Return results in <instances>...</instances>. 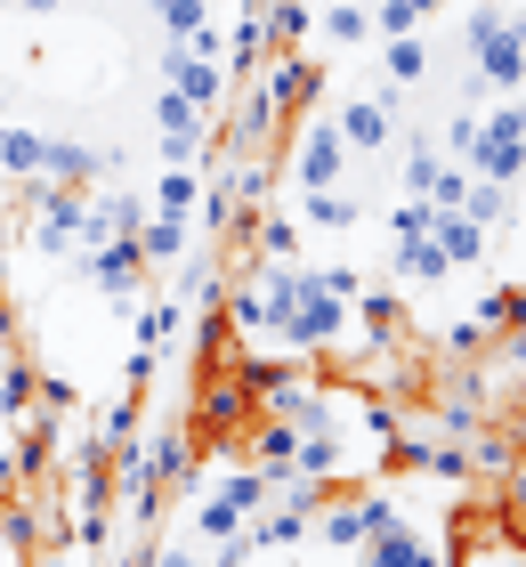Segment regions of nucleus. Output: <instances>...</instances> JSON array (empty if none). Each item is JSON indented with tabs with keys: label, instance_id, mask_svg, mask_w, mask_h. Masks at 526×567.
I'll use <instances>...</instances> for the list:
<instances>
[{
	"label": "nucleus",
	"instance_id": "nucleus-36",
	"mask_svg": "<svg viewBox=\"0 0 526 567\" xmlns=\"http://www.w3.org/2000/svg\"><path fill=\"white\" fill-rule=\"evenodd\" d=\"M138 567H203V559H195V544H187V527H178V535H163V544H154Z\"/></svg>",
	"mask_w": 526,
	"mask_h": 567
},
{
	"label": "nucleus",
	"instance_id": "nucleus-37",
	"mask_svg": "<svg viewBox=\"0 0 526 567\" xmlns=\"http://www.w3.org/2000/svg\"><path fill=\"white\" fill-rule=\"evenodd\" d=\"M316 276H324V292H332V300H357V292H364V268H349V260H324Z\"/></svg>",
	"mask_w": 526,
	"mask_h": 567
},
{
	"label": "nucleus",
	"instance_id": "nucleus-17",
	"mask_svg": "<svg viewBox=\"0 0 526 567\" xmlns=\"http://www.w3.org/2000/svg\"><path fill=\"white\" fill-rule=\"evenodd\" d=\"M430 244L445 251V268H478L486 251H494V236L470 212H430Z\"/></svg>",
	"mask_w": 526,
	"mask_h": 567
},
{
	"label": "nucleus",
	"instance_id": "nucleus-31",
	"mask_svg": "<svg viewBox=\"0 0 526 567\" xmlns=\"http://www.w3.org/2000/svg\"><path fill=\"white\" fill-rule=\"evenodd\" d=\"M470 317H478L494 341H503V332H518V324H526V284H494V292L470 308Z\"/></svg>",
	"mask_w": 526,
	"mask_h": 567
},
{
	"label": "nucleus",
	"instance_id": "nucleus-29",
	"mask_svg": "<svg viewBox=\"0 0 526 567\" xmlns=\"http://www.w3.org/2000/svg\"><path fill=\"white\" fill-rule=\"evenodd\" d=\"M219 317L235 341H268V300H259V284H235V292H219Z\"/></svg>",
	"mask_w": 526,
	"mask_h": 567
},
{
	"label": "nucleus",
	"instance_id": "nucleus-44",
	"mask_svg": "<svg viewBox=\"0 0 526 567\" xmlns=\"http://www.w3.org/2000/svg\"><path fill=\"white\" fill-rule=\"evenodd\" d=\"M17 9H33V17H58V9H65V0H17Z\"/></svg>",
	"mask_w": 526,
	"mask_h": 567
},
{
	"label": "nucleus",
	"instance_id": "nucleus-45",
	"mask_svg": "<svg viewBox=\"0 0 526 567\" xmlns=\"http://www.w3.org/2000/svg\"><path fill=\"white\" fill-rule=\"evenodd\" d=\"M405 9H413V17H437V9H445V0H405Z\"/></svg>",
	"mask_w": 526,
	"mask_h": 567
},
{
	"label": "nucleus",
	"instance_id": "nucleus-1",
	"mask_svg": "<svg viewBox=\"0 0 526 567\" xmlns=\"http://www.w3.org/2000/svg\"><path fill=\"white\" fill-rule=\"evenodd\" d=\"M462 49H470V82L478 90H494V97L526 90V17H503V0H470Z\"/></svg>",
	"mask_w": 526,
	"mask_h": 567
},
{
	"label": "nucleus",
	"instance_id": "nucleus-52",
	"mask_svg": "<svg viewBox=\"0 0 526 567\" xmlns=\"http://www.w3.org/2000/svg\"><path fill=\"white\" fill-rule=\"evenodd\" d=\"M0 559H9V551H0Z\"/></svg>",
	"mask_w": 526,
	"mask_h": 567
},
{
	"label": "nucleus",
	"instance_id": "nucleus-19",
	"mask_svg": "<svg viewBox=\"0 0 526 567\" xmlns=\"http://www.w3.org/2000/svg\"><path fill=\"white\" fill-rule=\"evenodd\" d=\"M300 236H308V227H300L292 212H251V219H244L251 260H308V251H300Z\"/></svg>",
	"mask_w": 526,
	"mask_h": 567
},
{
	"label": "nucleus",
	"instance_id": "nucleus-42",
	"mask_svg": "<svg viewBox=\"0 0 526 567\" xmlns=\"http://www.w3.org/2000/svg\"><path fill=\"white\" fill-rule=\"evenodd\" d=\"M17 486H24V478H17V454L0 446V495H17Z\"/></svg>",
	"mask_w": 526,
	"mask_h": 567
},
{
	"label": "nucleus",
	"instance_id": "nucleus-49",
	"mask_svg": "<svg viewBox=\"0 0 526 567\" xmlns=\"http://www.w3.org/2000/svg\"><path fill=\"white\" fill-rule=\"evenodd\" d=\"M0 138H9V122H0Z\"/></svg>",
	"mask_w": 526,
	"mask_h": 567
},
{
	"label": "nucleus",
	"instance_id": "nucleus-26",
	"mask_svg": "<svg viewBox=\"0 0 526 567\" xmlns=\"http://www.w3.org/2000/svg\"><path fill=\"white\" fill-rule=\"evenodd\" d=\"M308 41H316V9L308 0H268V49L276 58H300Z\"/></svg>",
	"mask_w": 526,
	"mask_h": 567
},
{
	"label": "nucleus",
	"instance_id": "nucleus-23",
	"mask_svg": "<svg viewBox=\"0 0 526 567\" xmlns=\"http://www.w3.org/2000/svg\"><path fill=\"white\" fill-rule=\"evenodd\" d=\"M462 454H470V478H503V471H510V462H518V437H510L503 422H494V414H486L478 430H470V437H462Z\"/></svg>",
	"mask_w": 526,
	"mask_h": 567
},
{
	"label": "nucleus",
	"instance_id": "nucleus-18",
	"mask_svg": "<svg viewBox=\"0 0 526 567\" xmlns=\"http://www.w3.org/2000/svg\"><path fill=\"white\" fill-rule=\"evenodd\" d=\"M97 446H105V462H122V454H138V437H146V405H138V390H122V398H105V414H97Z\"/></svg>",
	"mask_w": 526,
	"mask_h": 567
},
{
	"label": "nucleus",
	"instance_id": "nucleus-10",
	"mask_svg": "<svg viewBox=\"0 0 526 567\" xmlns=\"http://www.w3.org/2000/svg\"><path fill=\"white\" fill-rule=\"evenodd\" d=\"M130 462H138V471L163 486V495H171V486H195V478H203V446H195L187 430H154Z\"/></svg>",
	"mask_w": 526,
	"mask_h": 567
},
{
	"label": "nucleus",
	"instance_id": "nucleus-24",
	"mask_svg": "<svg viewBox=\"0 0 526 567\" xmlns=\"http://www.w3.org/2000/svg\"><path fill=\"white\" fill-rule=\"evenodd\" d=\"M138 251H146V268H178V260L195 251V219H163V212H146Z\"/></svg>",
	"mask_w": 526,
	"mask_h": 567
},
{
	"label": "nucleus",
	"instance_id": "nucleus-46",
	"mask_svg": "<svg viewBox=\"0 0 526 567\" xmlns=\"http://www.w3.org/2000/svg\"><path fill=\"white\" fill-rule=\"evenodd\" d=\"M0 268H9V219H0Z\"/></svg>",
	"mask_w": 526,
	"mask_h": 567
},
{
	"label": "nucleus",
	"instance_id": "nucleus-14",
	"mask_svg": "<svg viewBox=\"0 0 526 567\" xmlns=\"http://www.w3.org/2000/svg\"><path fill=\"white\" fill-rule=\"evenodd\" d=\"M349 559H357V567H445V551L430 544V535H413V527H381V535H364Z\"/></svg>",
	"mask_w": 526,
	"mask_h": 567
},
{
	"label": "nucleus",
	"instance_id": "nucleus-51",
	"mask_svg": "<svg viewBox=\"0 0 526 567\" xmlns=\"http://www.w3.org/2000/svg\"><path fill=\"white\" fill-rule=\"evenodd\" d=\"M9 9H17V0H9Z\"/></svg>",
	"mask_w": 526,
	"mask_h": 567
},
{
	"label": "nucleus",
	"instance_id": "nucleus-3",
	"mask_svg": "<svg viewBox=\"0 0 526 567\" xmlns=\"http://www.w3.org/2000/svg\"><path fill=\"white\" fill-rule=\"evenodd\" d=\"M73 276H82L90 284V292L105 300V308H114V317L130 324V317H138V300H146V251H138V236H114V244H90V251H73V260H65Z\"/></svg>",
	"mask_w": 526,
	"mask_h": 567
},
{
	"label": "nucleus",
	"instance_id": "nucleus-13",
	"mask_svg": "<svg viewBox=\"0 0 526 567\" xmlns=\"http://www.w3.org/2000/svg\"><path fill=\"white\" fill-rule=\"evenodd\" d=\"M163 90H178V97H187V106H219V97H227V65H210V58H187V49H178V41H163Z\"/></svg>",
	"mask_w": 526,
	"mask_h": 567
},
{
	"label": "nucleus",
	"instance_id": "nucleus-34",
	"mask_svg": "<svg viewBox=\"0 0 526 567\" xmlns=\"http://www.w3.org/2000/svg\"><path fill=\"white\" fill-rule=\"evenodd\" d=\"M437 349L454 357V365H470V357H486V349H494V332H486L478 317H454V324L437 332Z\"/></svg>",
	"mask_w": 526,
	"mask_h": 567
},
{
	"label": "nucleus",
	"instance_id": "nucleus-21",
	"mask_svg": "<svg viewBox=\"0 0 526 567\" xmlns=\"http://www.w3.org/2000/svg\"><path fill=\"white\" fill-rule=\"evenodd\" d=\"M0 551H17V559L41 551V495H33V486L0 495Z\"/></svg>",
	"mask_w": 526,
	"mask_h": 567
},
{
	"label": "nucleus",
	"instance_id": "nucleus-43",
	"mask_svg": "<svg viewBox=\"0 0 526 567\" xmlns=\"http://www.w3.org/2000/svg\"><path fill=\"white\" fill-rule=\"evenodd\" d=\"M470 567H526V559H510V551H478Z\"/></svg>",
	"mask_w": 526,
	"mask_h": 567
},
{
	"label": "nucleus",
	"instance_id": "nucleus-6",
	"mask_svg": "<svg viewBox=\"0 0 526 567\" xmlns=\"http://www.w3.org/2000/svg\"><path fill=\"white\" fill-rule=\"evenodd\" d=\"M398 106H405V90L398 82H381V90H357V97H340V114H332V131L349 138L357 163H373V154L398 146Z\"/></svg>",
	"mask_w": 526,
	"mask_h": 567
},
{
	"label": "nucleus",
	"instance_id": "nucleus-38",
	"mask_svg": "<svg viewBox=\"0 0 526 567\" xmlns=\"http://www.w3.org/2000/svg\"><path fill=\"white\" fill-rule=\"evenodd\" d=\"M445 154H470V138H478V106H462V114H445Z\"/></svg>",
	"mask_w": 526,
	"mask_h": 567
},
{
	"label": "nucleus",
	"instance_id": "nucleus-47",
	"mask_svg": "<svg viewBox=\"0 0 526 567\" xmlns=\"http://www.w3.org/2000/svg\"><path fill=\"white\" fill-rule=\"evenodd\" d=\"M0 122H9V90H0Z\"/></svg>",
	"mask_w": 526,
	"mask_h": 567
},
{
	"label": "nucleus",
	"instance_id": "nucleus-20",
	"mask_svg": "<svg viewBox=\"0 0 526 567\" xmlns=\"http://www.w3.org/2000/svg\"><path fill=\"white\" fill-rule=\"evenodd\" d=\"M316 33H324V49H373V9L364 0H316Z\"/></svg>",
	"mask_w": 526,
	"mask_h": 567
},
{
	"label": "nucleus",
	"instance_id": "nucleus-35",
	"mask_svg": "<svg viewBox=\"0 0 526 567\" xmlns=\"http://www.w3.org/2000/svg\"><path fill=\"white\" fill-rule=\"evenodd\" d=\"M373 9V41H389V33H421V17L405 9V0H364Z\"/></svg>",
	"mask_w": 526,
	"mask_h": 567
},
{
	"label": "nucleus",
	"instance_id": "nucleus-11",
	"mask_svg": "<svg viewBox=\"0 0 526 567\" xmlns=\"http://www.w3.org/2000/svg\"><path fill=\"white\" fill-rule=\"evenodd\" d=\"M203 138H210V114L203 106H187L178 90L154 97V146H163V163H195Z\"/></svg>",
	"mask_w": 526,
	"mask_h": 567
},
{
	"label": "nucleus",
	"instance_id": "nucleus-30",
	"mask_svg": "<svg viewBox=\"0 0 526 567\" xmlns=\"http://www.w3.org/2000/svg\"><path fill=\"white\" fill-rule=\"evenodd\" d=\"M462 212L486 227V236H503V227L518 219V203H510V187H494V178H470V195H462Z\"/></svg>",
	"mask_w": 526,
	"mask_h": 567
},
{
	"label": "nucleus",
	"instance_id": "nucleus-33",
	"mask_svg": "<svg viewBox=\"0 0 526 567\" xmlns=\"http://www.w3.org/2000/svg\"><path fill=\"white\" fill-rule=\"evenodd\" d=\"M0 178H17V187L41 178V131H17L9 122V138H0Z\"/></svg>",
	"mask_w": 526,
	"mask_h": 567
},
{
	"label": "nucleus",
	"instance_id": "nucleus-7",
	"mask_svg": "<svg viewBox=\"0 0 526 567\" xmlns=\"http://www.w3.org/2000/svg\"><path fill=\"white\" fill-rule=\"evenodd\" d=\"M349 138L332 131V114H316V122H300L292 131V163H283V178H292V195H316V187H340L349 178Z\"/></svg>",
	"mask_w": 526,
	"mask_h": 567
},
{
	"label": "nucleus",
	"instance_id": "nucleus-8",
	"mask_svg": "<svg viewBox=\"0 0 526 567\" xmlns=\"http://www.w3.org/2000/svg\"><path fill=\"white\" fill-rule=\"evenodd\" d=\"M17 437H9V454H17V478L24 486H49L58 478V462H65V414H24V422H9Z\"/></svg>",
	"mask_w": 526,
	"mask_h": 567
},
{
	"label": "nucleus",
	"instance_id": "nucleus-40",
	"mask_svg": "<svg viewBox=\"0 0 526 567\" xmlns=\"http://www.w3.org/2000/svg\"><path fill=\"white\" fill-rule=\"evenodd\" d=\"M17 332H24V317H17L9 300H0V349H17Z\"/></svg>",
	"mask_w": 526,
	"mask_h": 567
},
{
	"label": "nucleus",
	"instance_id": "nucleus-9",
	"mask_svg": "<svg viewBox=\"0 0 526 567\" xmlns=\"http://www.w3.org/2000/svg\"><path fill=\"white\" fill-rule=\"evenodd\" d=\"M251 82L276 97V114H283V122H300V114L316 106V97H324V65H316L308 49H300V58H268V65L251 73Z\"/></svg>",
	"mask_w": 526,
	"mask_h": 567
},
{
	"label": "nucleus",
	"instance_id": "nucleus-28",
	"mask_svg": "<svg viewBox=\"0 0 526 567\" xmlns=\"http://www.w3.org/2000/svg\"><path fill=\"white\" fill-rule=\"evenodd\" d=\"M357 219H364V203H357V195H340V187L300 195V227H324V236H340V227H357Z\"/></svg>",
	"mask_w": 526,
	"mask_h": 567
},
{
	"label": "nucleus",
	"instance_id": "nucleus-16",
	"mask_svg": "<svg viewBox=\"0 0 526 567\" xmlns=\"http://www.w3.org/2000/svg\"><path fill=\"white\" fill-rule=\"evenodd\" d=\"M187 317H195V308L187 300H178V292H146L138 300V317H130V324H138V349H178V341H187Z\"/></svg>",
	"mask_w": 526,
	"mask_h": 567
},
{
	"label": "nucleus",
	"instance_id": "nucleus-50",
	"mask_svg": "<svg viewBox=\"0 0 526 567\" xmlns=\"http://www.w3.org/2000/svg\"><path fill=\"white\" fill-rule=\"evenodd\" d=\"M82 9H97V0H82Z\"/></svg>",
	"mask_w": 526,
	"mask_h": 567
},
{
	"label": "nucleus",
	"instance_id": "nucleus-27",
	"mask_svg": "<svg viewBox=\"0 0 526 567\" xmlns=\"http://www.w3.org/2000/svg\"><path fill=\"white\" fill-rule=\"evenodd\" d=\"M381 65H389V82H398V90H413V82H430V73H437V58H430V41H421V33H389L381 41Z\"/></svg>",
	"mask_w": 526,
	"mask_h": 567
},
{
	"label": "nucleus",
	"instance_id": "nucleus-25",
	"mask_svg": "<svg viewBox=\"0 0 526 567\" xmlns=\"http://www.w3.org/2000/svg\"><path fill=\"white\" fill-rule=\"evenodd\" d=\"M33 390H41V365L24 349H0V422H24L33 414Z\"/></svg>",
	"mask_w": 526,
	"mask_h": 567
},
{
	"label": "nucleus",
	"instance_id": "nucleus-39",
	"mask_svg": "<svg viewBox=\"0 0 526 567\" xmlns=\"http://www.w3.org/2000/svg\"><path fill=\"white\" fill-rule=\"evenodd\" d=\"M503 519H526V454L503 471Z\"/></svg>",
	"mask_w": 526,
	"mask_h": 567
},
{
	"label": "nucleus",
	"instance_id": "nucleus-4",
	"mask_svg": "<svg viewBox=\"0 0 526 567\" xmlns=\"http://www.w3.org/2000/svg\"><path fill=\"white\" fill-rule=\"evenodd\" d=\"M470 178H494V187H518L526 178V106L503 97V106H478V138L462 154Z\"/></svg>",
	"mask_w": 526,
	"mask_h": 567
},
{
	"label": "nucleus",
	"instance_id": "nucleus-41",
	"mask_svg": "<svg viewBox=\"0 0 526 567\" xmlns=\"http://www.w3.org/2000/svg\"><path fill=\"white\" fill-rule=\"evenodd\" d=\"M33 567H90L82 551H33Z\"/></svg>",
	"mask_w": 526,
	"mask_h": 567
},
{
	"label": "nucleus",
	"instance_id": "nucleus-5",
	"mask_svg": "<svg viewBox=\"0 0 526 567\" xmlns=\"http://www.w3.org/2000/svg\"><path fill=\"white\" fill-rule=\"evenodd\" d=\"M381 527H405V511H398V495H381V486H357V495H324V511H316V544H324V551H340V559H349L357 544H364V535H381Z\"/></svg>",
	"mask_w": 526,
	"mask_h": 567
},
{
	"label": "nucleus",
	"instance_id": "nucleus-48",
	"mask_svg": "<svg viewBox=\"0 0 526 567\" xmlns=\"http://www.w3.org/2000/svg\"><path fill=\"white\" fill-rule=\"evenodd\" d=\"M244 9H268V0H244Z\"/></svg>",
	"mask_w": 526,
	"mask_h": 567
},
{
	"label": "nucleus",
	"instance_id": "nucleus-32",
	"mask_svg": "<svg viewBox=\"0 0 526 567\" xmlns=\"http://www.w3.org/2000/svg\"><path fill=\"white\" fill-rule=\"evenodd\" d=\"M171 292L187 300V308H219V292H227V284H219V260L187 251V260H178V284H171Z\"/></svg>",
	"mask_w": 526,
	"mask_h": 567
},
{
	"label": "nucleus",
	"instance_id": "nucleus-12",
	"mask_svg": "<svg viewBox=\"0 0 526 567\" xmlns=\"http://www.w3.org/2000/svg\"><path fill=\"white\" fill-rule=\"evenodd\" d=\"M122 154L105 146H82V138H41V178H58V187H97V178H114Z\"/></svg>",
	"mask_w": 526,
	"mask_h": 567
},
{
	"label": "nucleus",
	"instance_id": "nucleus-15",
	"mask_svg": "<svg viewBox=\"0 0 526 567\" xmlns=\"http://www.w3.org/2000/svg\"><path fill=\"white\" fill-rule=\"evenodd\" d=\"M268 58H276V49H268V9H244V17H235V33H227V58H219L227 65V90H244Z\"/></svg>",
	"mask_w": 526,
	"mask_h": 567
},
{
	"label": "nucleus",
	"instance_id": "nucleus-2",
	"mask_svg": "<svg viewBox=\"0 0 526 567\" xmlns=\"http://www.w3.org/2000/svg\"><path fill=\"white\" fill-rule=\"evenodd\" d=\"M251 414H259V405H251V390H244V373H235V365H210L203 390H195V405H187V437H195L203 454H227V462H235Z\"/></svg>",
	"mask_w": 526,
	"mask_h": 567
},
{
	"label": "nucleus",
	"instance_id": "nucleus-22",
	"mask_svg": "<svg viewBox=\"0 0 526 567\" xmlns=\"http://www.w3.org/2000/svg\"><path fill=\"white\" fill-rule=\"evenodd\" d=\"M389 276H398V284H430V292H437L454 268H445V251L430 236H389Z\"/></svg>",
	"mask_w": 526,
	"mask_h": 567
}]
</instances>
